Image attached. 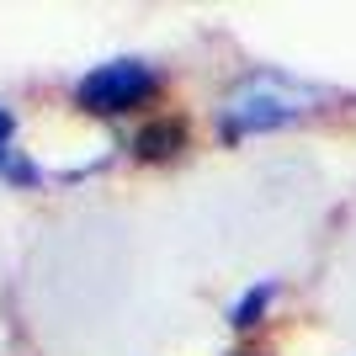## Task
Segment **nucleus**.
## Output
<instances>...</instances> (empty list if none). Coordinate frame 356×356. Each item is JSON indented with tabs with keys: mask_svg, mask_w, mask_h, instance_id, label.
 I'll list each match as a JSON object with an SVG mask.
<instances>
[{
	"mask_svg": "<svg viewBox=\"0 0 356 356\" xmlns=\"http://www.w3.org/2000/svg\"><path fill=\"white\" fill-rule=\"evenodd\" d=\"M181 144H186V128H181V122H149L144 134L134 138V149L144 160H165V154H176Z\"/></svg>",
	"mask_w": 356,
	"mask_h": 356,
	"instance_id": "3",
	"label": "nucleus"
},
{
	"mask_svg": "<svg viewBox=\"0 0 356 356\" xmlns=\"http://www.w3.org/2000/svg\"><path fill=\"white\" fill-rule=\"evenodd\" d=\"M309 106H314V96H309V90H298L293 80H282V74H250V80H239L234 96L223 102L218 128L229 138L266 134V128H287V122H298Z\"/></svg>",
	"mask_w": 356,
	"mask_h": 356,
	"instance_id": "1",
	"label": "nucleus"
},
{
	"mask_svg": "<svg viewBox=\"0 0 356 356\" xmlns=\"http://www.w3.org/2000/svg\"><path fill=\"white\" fill-rule=\"evenodd\" d=\"M6 144H11V112L0 106V154H6Z\"/></svg>",
	"mask_w": 356,
	"mask_h": 356,
	"instance_id": "5",
	"label": "nucleus"
},
{
	"mask_svg": "<svg viewBox=\"0 0 356 356\" xmlns=\"http://www.w3.org/2000/svg\"><path fill=\"white\" fill-rule=\"evenodd\" d=\"M266 303H271V287H266V282H261V287H250V293H245V298L234 303V325H239V330H245V325H255V314L266 309Z\"/></svg>",
	"mask_w": 356,
	"mask_h": 356,
	"instance_id": "4",
	"label": "nucleus"
},
{
	"mask_svg": "<svg viewBox=\"0 0 356 356\" xmlns=\"http://www.w3.org/2000/svg\"><path fill=\"white\" fill-rule=\"evenodd\" d=\"M160 90V80H154V70L138 59H112L102 64V70H90L86 80H80V106L86 112H102V118H118V112H134V106H144L149 96Z\"/></svg>",
	"mask_w": 356,
	"mask_h": 356,
	"instance_id": "2",
	"label": "nucleus"
}]
</instances>
